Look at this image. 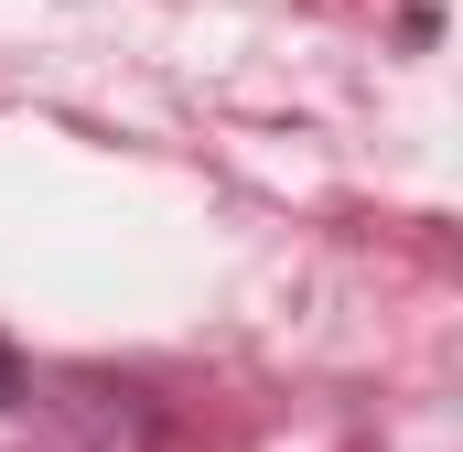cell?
Segmentation results:
<instances>
[{"label": "cell", "mask_w": 463, "mask_h": 452, "mask_svg": "<svg viewBox=\"0 0 463 452\" xmlns=\"http://www.w3.org/2000/svg\"><path fill=\"white\" fill-rule=\"evenodd\" d=\"M22 399H33V355L0 334V420H22Z\"/></svg>", "instance_id": "6da1fadb"}]
</instances>
